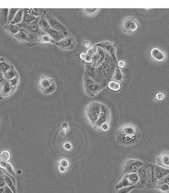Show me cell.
Masks as SVG:
<instances>
[{
    "label": "cell",
    "instance_id": "obj_1",
    "mask_svg": "<svg viewBox=\"0 0 169 193\" xmlns=\"http://www.w3.org/2000/svg\"><path fill=\"white\" fill-rule=\"evenodd\" d=\"M141 133L137 126L132 123L121 125L115 133V141L117 143L125 146L134 145L140 142Z\"/></svg>",
    "mask_w": 169,
    "mask_h": 193
},
{
    "label": "cell",
    "instance_id": "obj_2",
    "mask_svg": "<svg viewBox=\"0 0 169 193\" xmlns=\"http://www.w3.org/2000/svg\"><path fill=\"white\" fill-rule=\"evenodd\" d=\"M102 105H103V103H100L98 101H93V102H90L89 104L86 107V109H85L86 117L93 127L95 125V123L98 120L101 109H102Z\"/></svg>",
    "mask_w": 169,
    "mask_h": 193
},
{
    "label": "cell",
    "instance_id": "obj_3",
    "mask_svg": "<svg viewBox=\"0 0 169 193\" xmlns=\"http://www.w3.org/2000/svg\"><path fill=\"white\" fill-rule=\"evenodd\" d=\"M139 182L137 183L139 187L147 188L153 186L152 175H151V165L144 164L138 170Z\"/></svg>",
    "mask_w": 169,
    "mask_h": 193
},
{
    "label": "cell",
    "instance_id": "obj_4",
    "mask_svg": "<svg viewBox=\"0 0 169 193\" xmlns=\"http://www.w3.org/2000/svg\"><path fill=\"white\" fill-rule=\"evenodd\" d=\"M39 26H40V31H42V32H44V33H46V34H48V35L53 40H54L55 43H57V41H60L61 40H63L64 37H66V36L64 35L63 33L58 32L55 30L52 29V28L49 26L48 22L46 21L45 18L43 17L39 18Z\"/></svg>",
    "mask_w": 169,
    "mask_h": 193
},
{
    "label": "cell",
    "instance_id": "obj_5",
    "mask_svg": "<svg viewBox=\"0 0 169 193\" xmlns=\"http://www.w3.org/2000/svg\"><path fill=\"white\" fill-rule=\"evenodd\" d=\"M43 18H45L46 21L48 22L49 26L52 28V29L55 30V31H58V32L63 33L64 36H69V35H71V34H70L68 31H67L66 28H65L62 23H61L58 19H56L54 17H53L50 12L45 11Z\"/></svg>",
    "mask_w": 169,
    "mask_h": 193
},
{
    "label": "cell",
    "instance_id": "obj_6",
    "mask_svg": "<svg viewBox=\"0 0 169 193\" xmlns=\"http://www.w3.org/2000/svg\"><path fill=\"white\" fill-rule=\"evenodd\" d=\"M138 182H139V176L137 173L125 174L124 177L121 178V180L115 186V190L120 189L124 187H128V186L136 185Z\"/></svg>",
    "mask_w": 169,
    "mask_h": 193
},
{
    "label": "cell",
    "instance_id": "obj_7",
    "mask_svg": "<svg viewBox=\"0 0 169 193\" xmlns=\"http://www.w3.org/2000/svg\"><path fill=\"white\" fill-rule=\"evenodd\" d=\"M144 163L141 160L137 159H128L122 165V172L124 174H130V173H137L139 168L143 165Z\"/></svg>",
    "mask_w": 169,
    "mask_h": 193
},
{
    "label": "cell",
    "instance_id": "obj_8",
    "mask_svg": "<svg viewBox=\"0 0 169 193\" xmlns=\"http://www.w3.org/2000/svg\"><path fill=\"white\" fill-rule=\"evenodd\" d=\"M167 174H169V169H165L158 165H151V175H152V182L153 186L156 185L161 179H163Z\"/></svg>",
    "mask_w": 169,
    "mask_h": 193
},
{
    "label": "cell",
    "instance_id": "obj_9",
    "mask_svg": "<svg viewBox=\"0 0 169 193\" xmlns=\"http://www.w3.org/2000/svg\"><path fill=\"white\" fill-rule=\"evenodd\" d=\"M139 27V22L136 18L132 17H128L122 21V31L126 34H133L137 31Z\"/></svg>",
    "mask_w": 169,
    "mask_h": 193
},
{
    "label": "cell",
    "instance_id": "obj_10",
    "mask_svg": "<svg viewBox=\"0 0 169 193\" xmlns=\"http://www.w3.org/2000/svg\"><path fill=\"white\" fill-rule=\"evenodd\" d=\"M76 43H77L76 40L75 39V37H73L72 35L66 36L63 40H61L60 41L55 43V44L60 48V49L65 50V51L75 49L76 46Z\"/></svg>",
    "mask_w": 169,
    "mask_h": 193
},
{
    "label": "cell",
    "instance_id": "obj_11",
    "mask_svg": "<svg viewBox=\"0 0 169 193\" xmlns=\"http://www.w3.org/2000/svg\"><path fill=\"white\" fill-rule=\"evenodd\" d=\"M110 110L107 105H102V109H101L100 115L98 117V120L95 123L94 128H100L101 125L104 123H110Z\"/></svg>",
    "mask_w": 169,
    "mask_h": 193
},
{
    "label": "cell",
    "instance_id": "obj_12",
    "mask_svg": "<svg viewBox=\"0 0 169 193\" xmlns=\"http://www.w3.org/2000/svg\"><path fill=\"white\" fill-rule=\"evenodd\" d=\"M150 55H151V57L156 62H164L166 59L165 53L162 50H160L159 48H156V47L151 49Z\"/></svg>",
    "mask_w": 169,
    "mask_h": 193
},
{
    "label": "cell",
    "instance_id": "obj_13",
    "mask_svg": "<svg viewBox=\"0 0 169 193\" xmlns=\"http://www.w3.org/2000/svg\"><path fill=\"white\" fill-rule=\"evenodd\" d=\"M155 188L164 193H169V174H167L163 179L157 182L155 185Z\"/></svg>",
    "mask_w": 169,
    "mask_h": 193
},
{
    "label": "cell",
    "instance_id": "obj_14",
    "mask_svg": "<svg viewBox=\"0 0 169 193\" xmlns=\"http://www.w3.org/2000/svg\"><path fill=\"white\" fill-rule=\"evenodd\" d=\"M156 164L158 165H161V167H165V168L169 169V152L162 153L156 158Z\"/></svg>",
    "mask_w": 169,
    "mask_h": 193
},
{
    "label": "cell",
    "instance_id": "obj_15",
    "mask_svg": "<svg viewBox=\"0 0 169 193\" xmlns=\"http://www.w3.org/2000/svg\"><path fill=\"white\" fill-rule=\"evenodd\" d=\"M52 83H54V80H53L52 78H51L49 77H45V75H42V77H40V81H39V86H40V90L43 92L49 87H51L52 85Z\"/></svg>",
    "mask_w": 169,
    "mask_h": 193
},
{
    "label": "cell",
    "instance_id": "obj_16",
    "mask_svg": "<svg viewBox=\"0 0 169 193\" xmlns=\"http://www.w3.org/2000/svg\"><path fill=\"white\" fill-rule=\"evenodd\" d=\"M14 90L15 89L10 86L9 81H6L4 84L0 87V94H1L2 97H4V98H6V97L10 96Z\"/></svg>",
    "mask_w": 169,
    "mask_h": 193
},
{
    "label": "cell",
    "instance_id": "obj_17",
    "mask_svg": "<svg viewBox=\"0 0 169 193\" xmlns=\"http://www.w3.org/2000/svg\"><path fill=\"white\" fill-rule=\"evenodd\" d=\"M26 31L30 32V33L36 34V35H38V34H40V33H42V31H40V26H39V18H37V20H35L34 22H32V23H30L29 25H27Z\"/></svg>",
    "mask_w": 169,
    "mask_h": 193
},
{
    "label": "cell",
    "instance_id": "obj_18",
    "mask_svg": "<svg viewBox=\"0 0 169 193\" xmlns=\"http://www.w3.org/2000/svg\"><path fill=\"white\" fill-rule=\"evenodd\" d=\"M14 38L18 41H21V43H29L30 41V37H29V32L26 30L20 29L19 32L14 36Z\"/></svg>",
    "mask_w": 169,
    "mask_h": 193
},
{
    "label": "cell",
    "instance_id": "obj_19",
    "mask_svg": "<svg viewBox=\"0 0 169 193\" xmlns=\"http://www.w3.org/2000/svg\"><path fill=\"white\" fill-rule=\"evenodd\" d=\"M0 168L3 169V170H6L8 173V175H11L13 177L16 176V172H15L14 167H13V165L8 162L2 161L1 163H0Z\"/></svg>",
    "mask_w": 169,
    "mask_h": 193
},
{
    "label": "cell",
    "instance_id": "obj_20",
    "mask_svg": "<svg viewBox=\"0 0 169 193\" xmlns=\"http://www.w3.org/2000/svg\"><path fill=\"white\" fill-rule=\"evenodd\" d=\"M37 43H55V41L53 40L48 34L46 33H40L38 34V38H37Z\"/></svg>",
    "mask_w": 169,
    "mask_h": 193
},
{
    "label": "cell",
    "instance_id": "obj_21",
    "mask_svg": "<svg viewBox=\"0 0 169 193\" xmlns=\"http://www.w3.org/2000/svg\"><path fill=\"white\" fill-rule=\"evenodd\" d=\"M5 30L8 31L9 34H12V35H16L18 34L20 31L19 27L18 25H14V24H8L5 26Z\"/></svg>",
    "mask_w": 169,
    "mask_h": 193
},
{
    "label": "cell",
    "instance_id": "obj_22",
    "mask_svg": "<svg viewBox=\"0 0 169 193\" xmlns=\"http://www.w3.org/2000/svg\"><path fill=\"white\" fill-rule=\"evenodd\" d=\"M23 15H24V10L23 9H18L17 14L15 15L14 18H13L12 22L10 24H14V25H18L22 22L23 19Z\"/></svg>",
    "mask_w": 169,
    "mask_h": 193
},
{
    "label": "cell",
    "instance_id": "obj_23",
    "mask_svg": "<svg viewBox=\"0 0 169 193\" xmlns=\"http://www.w3.org/2000/svg\"><path fill=\"white\" fill-rule=\"evenodd\" d=\"M107 87H109L111 91L118 92V91L120 90V88H121V84H120V82L111 80V81L109 82V84H107Z\"/></svg>",
    "mask_w": 169,
    "mask_h": 193
},
{
    "label": "cell",
    "instance_id": "obj_24",
    "mask_svg": "<svg viewBox=\"0 0 169 193\" xmlns=\"http://www.w3.org/2000/svg\"><path fill=\"white\" fill-rule=\"evenodd\" d=\"M113 80L117 82H122L124 80V75L121 72V69L119 67L116 68V70L114 71V75H113Z\"/></svg>",
    "mask_w": 169,
    "mask_h": 193
},
{
    "label": "cell",
    "instance_id": "obj_25",
    "mask_svg": "<svg viewBox=\"0 0 169 193\" xmlns=\"http://www.w3.org/2000/svg\"><path fill=\"white\" fill-rule=\"evenodd\" d=\"M8 13L9 9H1L0 11V20H1V23L3 25H8Z\"/></svg>",
    "mask_w": 169,
    "mask_h": 193
},
{
    "label": "cell",
    "instance_id": "obj_26",
    "mask_svg": "<svg viewBox=\"0 0 169 193\" xmlns=\"http://www.w3.org/2000/svg\"><path fill=\"white\" fill-rule=\"evenodd\" d=\"M4 77H5V79L6 81H10L11 79H13V78H15L16 77H18V74L14 70V68L12 67L11 69H9L8 72L4 74Z\"/></svg>",
    "mask_w": 169,
    "mask_h": 193
},
{
    "label": "cell",
    "instance_id": "obj_27",
    "mask_svg": "<svg viewBox=\"0 0 169 193\" xmlns=\"http://www.w3.org/2000/svg\"><path fill=\"white\" fill-rule=\"evenodd\" d=\"M27 11H28V13L30 14L31 16L35 17L37 18H39L40 17H42V14L45 13V11L42 10V9H27Z\"/></svg>",
    "mask_w": 169,
    "mask_h": 193
},
{
    "label": "cell",
    "instance_id": "obj_28",
    "mask_svg": "<svg viewBox=\"0 0 169 193\" xmlns=\"http://www.w3.org/2000/svg\"><path fill=\"white\" fill-rule=\"evenodd\" d=\"M4 180H5V183L6 185L8 186V188H10L13 191V193H16V189H15V183L11 181V179L9 178V177L8 176H4Z\"/></svg>",
    "mask_w": 169,
    "mask_h": 193
},
{
    "label": "cell",
    "instance_id": "obj_29",
    "mask_svg": "<svg viewBox=\"0 0 169 193\" xmlns=\"http://www.w3.org/2000/svg\"><path fill=\"white\" fill-rule=\"evenodd\" d=\"M11 68H12V66H11L9 64L6 63V61H3V62H1V63H0V70L2 71L3 74L6 73V72H8L9 69H11Z\"/></svg>",
    "mask_w": 169,
    "mask_h": 193
},
{
    "label": "cell",
    "instance_id": "obj_30",
    "mask_svg": "<svg viewBox=\"0 0 169 193\" xmlns=\"http://www.w3.org/2000/svg\"><path fill=\"white\" fill-rule=\"evenodd\" d=\"M79 57H80L81 60L86 62V63H90V62L93 61V57L91 56V55H89L88 53H81L79 54Z\"/></svg>",
    "mask_w": 169,
    "mask_h": 193
},
{
    "label": "cell",
    "instance_id": "obj_31",
    "mask_svg": "<svg viewBox=\"0 0 169 193\" xmlns=\"http://www.w3.org/2000/svg\"><path fill=\"white\" fill-rule=\"evenodd\" d=\"M2 157V160L3 161H6V162H8L10 160V157H11V155H10V152L8 150H3L1 152V154H0Z\"/></svg>",
    "mask_w": 169,
    "mask_h": 193
},
{
    "label": "cell",
    "instance_id": "obj_32",
    "mask_svg": "<svg viewBox=\"0 0 169 193\" xmlns=\"http://www.w3.org/2000/svg\"><path fill=\"white\" fill-rule=\"evenodd\" d=\"M136 188V186H128V187H124V188H121L120 189L116 190V193H130L133 189Z\"/></svg>",
    "mask_w": 169,
    "mask_h": 193
},
{
    "label": "cell",
    "instance_id": "obj_33",
    "mask_svg": "<svg viewBox=\"0 0 169 193\" xmlns=\"http://www.w3.org/2000/svg\"><path fill=\"white\" fill-rule=\"evenodd\" d=\"M55 90H56V84H55V82H54V83H52V85L51 87H49L47 88L46 90H44L42 93H43L44 95H51V94H52V93H54Z\"/></svg>",
    "mask_w": 169,
    "mask_h": 193
},
{
    "label": "cell",
    "instance_id": "obj_34",
    "mask_svg": "<svg viewBox=\"0 0 169 193\" xmlns=\"http://www.w3.org/2000/svg\"><path fill=\"white\" fill-rule=\"evenodd\" d=\"M18 11V9H12L9 10V13H8V24H10L12 22L13 18H14L15 15L17 14V12Z\"/></svg>",
    "mask_w": 169,
    "mask_h": 193
},
{
    "label": "cell",
    "instance_id": "obj_35",
    "mask_svg": "<svg viewBox=\"0 0 169 193\" xmlns=\"http://www.w3.org/2000/svg\"><path fill=\"white\" fill-rule=\"evenodd\" d=\"M83 12L87 16H93V15H96L98 12V9H86L83 10Z\"/></svg>",
    "mask_w": 169,
    "mask_h": 193
},
{
    "label": "cell",
    "instance_id": "obj_36",
    "mask_svg": "<svg viewBox=\"0 0 169 193\" xmlns=\"http://www.w3.org/2000/svg\"><path fill=\"white\" fill-rule=\"evenodd\" d=\"M59 165L60 167H63L64 168H67L70 165V162L66 159V158H62V159L59 160Z\"/></svg>",
    "mask_w": 169,
    "mask_h": 193
},
{
    "label": "cell",
    "instance_id": "obj_37",
    "mask_svg": "<svg viewBox=\"0 0 169 193\" xmlns=\"http://www.w3.org/2000/svg\"><path fill=\"white\" fill-rule=\"evenodd\" d=\"M165 95L164 92H156L154 95V100H157V101H161L165 99Z\"/></svg>",
    "mask_w": 169,
    "mask_h": 193
},
{
    "label": "cell",
    "instance_id": "obj_38",
    "mask_svg": "<svg viewBox=\"0 0 169 193\" xmlns=\"http://www.w3.org/2000/svg\"><path fill=\"white\" fill-rule=\"evenodd\" d=\"M18 82H19V78H18V77H16L15 78H13V79H11L10 81H9V84H10V86L14 88V89H16V87H18Z\"/></svg>",
    "mask_w": 169,
    "mask_h": 193
},
{
    "label": "cell",
    "instance_id": "obj_39",
    "mask_svg": "<svg viewBox=\"0 0 169 193\" xmlns=\"http://www.w3.org/2000/svg\"><path fill=\"white\" fill-rule=\"evenodd\" d=\"M63 147L65 151H71L72 150V143L70 142H65L64 144H63Z\"/></svg>",
    "mask_w": 169,
    "mask_h": 193
},
{
    "label": "cell",
    "instance_id": "obj_40",
    "mask_svg": "<svg viewBox=\"0 0 169 193\" xmlns=\"http://www.w3.org/2000/svg\"><path fill=\"white\" fill-rule=\"evenodd\" d=\"M6 80L5 79V77H4V74L2 73V71L0 70V87H1L4 83L6 82Z\"/></svg>",
    "mask_w": 169,
    "mask_h": 193
},
{
    "label": "cell",
    "instance_id": "obj_41",
    "mask_svg": "<svg viewBox=\"0 0 169 193\" xmlns=\"http://www.w3.org/2000/svg\"><path fill=\"white\" fill-rule=\"evenodd\" d=\"M100 129L102 130V131H104V132H107V131L110 129V123H104V124H102L101 127H100Z\"/></svg>",
    "mask_w": 169,
    "mask_h": 193
},
{
    "label": "cell",
    "instance_id": "obj_42",
    "mask_svg": "<svg viewBox=\"0 0 169 193\" xmlns=\"http://www.w3.org/2000/svg\"><path fill=\"white\" fill-rule=\"evenodd\" d=\"M125 65H126L125 61H123V60H120V61H119V62H118V67H119L120 69H121V68H124V67H125Z\"/></svg>",
    "mask_w": 169,
    "mask_h": 193
},
{
    "label": "cell",
    "instance_id": "obj_43",
    "mask_svg": "<svg viewBox=\"0 0 169 193\" xmlns=\"http://www.w3.org/2000/svg\"><path fill=\"white\" fill-rule=\"evenodd\" d=\"M6 185L5 180H4V175H0V188H3Z\"/></svg>",
    "mask_w": 169,
    "mask_h": 193
},
{
    "label": "cell",
    "instance_id": "obj_44",
    "mask_svg": "<svg viewBox=\"0 0 169 193\" xmlns=\"http://www.w3.org/2000/svg\"><path fill=\"white\" fill-rule=\"evenodd\" d=\"M83 45H84V47L87 48V49H90L91 44H90V43H89L88 40H84V41H83Z\"/></svg>",
    "mask_w": 169,
    "mask_h": 193
},
{
    "label": "cell",
    "instance_id": "obj_45",
    "mask_svg": "<svg viewBox=\"0 0 169 193\" xmlns=\"http://www.w3.org/2000/svg\"><path fill=\"white\" fill-rule=\"evenodd\" d=\"M4 189H5V193H13L12 189H11L10 188H8L6 185L4 186Z\"/></svg>",
    "mask_w": 169,
    "mask_h": 193
},
{
    "label": "cell",
    "instance_id": "obj_46",
    "mask_svg": "<svg viewBox=\"0 0 169 193\" xmlns=\"http://www.w3.org/2000/svg\"><path fill=\"white\" fill-rule=\"evenodd\" d=\"M69 126H68V123L67 122H63L62 123V129L63 130H65V129H68Z\"/></svg>",
    "mask_w": 169,
    "mask_h": 193
},
{
    "label": "cell",
    "instance_id": "obj_47",
    "mask_svg": "<svg viewBox=\"0 0 169 193\" xmlns=\"http://www.w3.org/2000/svg\"><path fill=\"white\" fill-rule=\"evenodd\" d=\"M59 171L61 172V173H65V172H66V168H64V167H60V165H59Z\"/></svg>",
    "mask_w": 169,
    "mask_h": 193
},
{
    "label": "cell",
    "instance_id": "obj_48",
    "mask_svg": "<svg viewBox=\"0 0 169 193\" xmlns=\"http://www.w3.org/2000/svg\"><path fill=\"white\" fill-rule=\"evenodd\" d=\"M0 193H5V189L3 188H0Z\"/></svg>",
    "mask_w": 169,
    "mask_h": 193
},
{
    "label": "cell",
    "instance_id": "obj_49",
    "mask_svg": "<svg viewBox=\"0 0 169 193\" xmlns=\"http://www.w3.org/2000/svg\"><path fill=\"white\" fill-rule=\"evenodd\" d=\"M3 61H5V60H4V58H2V57H0V63H1V62H3Z\"/></svg>",
    "mask_w": 169,
    "mask_h": 193
},
{
    "label": "cell",
    "instance_id": "obj_50",
    "mask_svg": "<svg viewBox=\"0 0 169 193\" xmlns=\"http://www.w3.org/2000/svg\"><path fill=\"white\" fill-rule=\"evenodd\" d=\"M3 160H2V157H1V155H0V163H1Z\"/></svg>",
    "mask_w": 169,
    "mask_h": 193
},
{
    "label": "cell",
    "instance_id": "obj_51",
    "mask_svg": "<svg viewBox=\"0 0 169 193\" xmlns=\"http://www.w3.org/2000/svg\"><path fill=\"white\" fill-rule=\"evenodd\" d=\"M1 99H2V95L0 94V100H1Z\"/></svg>",
    "mask_w": 169,
    "mask_h": 193
},
{
    "label": "cell",
    "instance_id": "obj_52",
    "mask_svg": "<svg viewBox=\"0 0 169 193\" xmlns=\"http://www.w3.org/2000/svg\"><path fill=\"white\" fill-rule=\"evenodd\" d=\"M0 175H3V173H2V172H1V171H0Z\"/></svg>",
    "mask_w": 169,
    "mask_h": 193
}]
</instances>
